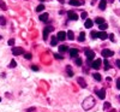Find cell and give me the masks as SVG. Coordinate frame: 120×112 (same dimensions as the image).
<instances>
[{
	"label": "cell",
	"instance_id": "cell-37",
	"mask_svg": "<svg viewBox=\"0 0 120 112\" xmlns=\"http://www.w3.org/2000/svg\"><path fill=\"white\" fill-rule=\"evenodd\" d=\"M43 40H47V37H48V33H46V32H43Z\"/></svg>",
	"mask_w": 120,
	"mask_h": 112
},
{
	"label": "cell",
	"instance_id": "cell-12",
	"mask_svg": "<svg viewBox=\"0 0 120 112\" xmlns=\"http://www.w3.org/2000/svg\"><path fill=\"white\" fill-rule=\"evenodd\" d=\"M77 82L79 83V86H81L82 88H86V83H85V80H84V78L78 77V78H77Z\"/></svg>",
	"mask_w": 120,
	"mask_h": 112
},
{
	"label": "cell",
	"instance_id": "cell-32",
	"mask_svg": "<svg viewBox=\"0 0 120 112\" xmlns=\"http://www.w3.org/2000/svg\"><path fill=\"white\" fill-rule=\"evenodd\" d=\"M108 108H111V103H105L103 110H108Z\"/></svg>",
	"mask_w": 120,
	"mask_h": 112
},
{
	"label": "cell",
	"instance_id": "cell-36",
	"mask_svg": "<svg viewBox=\"0 0 120 112\" xmlns=\"http://www.w3.org/2000/svg\"><path fill=\"white\" fill-rule=\"evenodd\" d=\"M38 66L37 65H31V70H34V71H38Z\"/></svg>",
	"mask_w": 120,
	"mask_h": 112
},
{
	"label": "cell",
	"instance_id": "cell-18",
	"mask_svg": "<svg viewBox=\"0 0 120 112\" xmlns=\"http://www.w3.org/2000/svg\"><path fill=\"white\" fill-rule=\"evenodd\" d=\"M53 30H54V27H53V25H47V27L45 28L43 32H46V33H51V32H53Z\"/></svg>",
	"mask_w": 120,
	"mask_h": 112
},
{
	"label": "cell",
	"instance_id": "cell-9",
	"mask_svg": "<svg viewBox=\"0 0 120 112\" xmlns=\"http://www.w3.org/2000/svg\"><path fill=\"white\" fill-rule=\"evenodd\" d=\"M83 4H84L83 0H70V5L72 6H81Z\"/></svg>",
	"mask_w": 120,
	"mask_h": 112
},
{
	"label": "cell",
	"instance_id": "cell-45",
	"mask_svg": "<svg viewBox=\"0 0 120 112\" xmlns=\"http://www.w3.org/2000/svg\"><path fill=\"white\" fill-rule=\"evenodd\" d=\"M1 39H3V37H1V36H0V40H1Z\"/></svg>",
	"mask_w": 120,
	"mask_h": 112
},
{
	"label": "cell",
	"instance_id": "cell-44",
	"mask_svg": "<svg viewBox=\"0 0 120 112\" xmlns=\"http://www.w3.org/2000/svg\"><path fill=\"white\" fill-rule=\"evenodd\" d=\"M109 112H116V111L115 110H112V111H109Z\"/></svg>",
	"mask_w": 120,
	"mask_h": 112
},
{
	"label": "cell",
	"instance_id": "cell-47",
	"mask_svg": "<svg viewBox=\"0 0 120 112\" xmlns=\"http://www.w3.org/2000/svg\"><path fill=\"white\" fill-rule=\"evenodd\" d=\"M0 101H1V98H0Z\"/></svg>",
	"mask_w": 120,
	"mask_h": 112
},
{
	"label": "cell",
	"instance_id": "cell-11",
	"mask_svg": "<svg viewBox=\"0 0 120 112\" xmlns=\"http://www.w3.org/2000/svg\"><path fill=\"white\" fill-rule=\"evenodd\" d=\"M97 37L101 40H106V39H108V34L106 32H100V33H97Z\"/></svg>",
	"mask_w": 120,
	"mask_h": 112
},
{
	"label": "cell",
	"instance_id": "cell-16",
	"mask_svg": "<svg viewBox=\"0 0 120 112\" xmlns=\"http://www.w3.org/2000/svg\"><path fill=\"white\" fill-rule=\"evenodd\" d=\"M48 13H42V15H40V19H41L42 22H47L48 21Z\"/></svg>",
	"mask_w": 120,
	"mask_h": 112
},
{
	"label": "cell",
	"instance_id": "cell-3",
	"mask_svg": "<svg viewBox=\"0 0 120 112\" xmlns=\"http://www.w3.org/2000/svg\"><path fill=\"white\" fill-rule=\"evenodd\" d=\"M12 53L15 56H22V54H24V49L22 47H13L12 48Z\"/></svg>",
	"mask_w": 120,
	"mask_h": 112
},
{
	"label": "cell",
	"instance_id": "cell-26",
	"mask_svg": "<svg viewBox=\"0 0 120 112\" xmlns=\"http://www.w3.org/2000/svg\"><path fill=\"white\" fill-rule=\"evenodd\" d=\"M16 66H17L16 60H15V59H12V60H11V63H10V65H8V68H16Z\"/></svg>",
	"mask_w": 120,
	"mask_h": 112
},
{
	"label": "cell",
	"instance_id": "cell-10",
	"mask_svg": "<svg viewBox=\"0 0 120 112\" xmlns=\"http://www.w3.org/2000/svg\"><path fill=\"white\" fill-rule=\"evenodd\" d=\"M70 52V56H71V58H78V53H79V51L76 49V48H71L68 51Z\"/></svg>",
	"mask_w": 120,
	"mask_h": 112
},
{
	"label": "cell",
	"instance_id": "cell-6",
	"mask_svg": "<svg viewBox=\"0 0 120 112\" xmlns=\"http://www.w3.org/2000/svg\"><path fill=\"white\" fill-rule=\"evenodd\" d=\"M95 92H96V94H97V96H98L100 99L103 100V99L106 98V90H105V89H96Z\"/></svg>",
	"mask_w": 120,
	"mask_h": 112
},
{
	"label": "cell",
	"instance_id": "cell-31",
	"mask_svg": "<svg viewBox=\"0 0 120 112\" xmlns=\"http://www.w3.org/2000/svg\"><path fill=\"white\" fill-rule=\"evenodd\" d=\"M24 58L28 59V60H30V59L33 58V56H31V53H25V54H24Z\"/></svg>",
	"mask_w": 120,
	"mask_h": 112
},
{
	"label": "cell",
	"instance_id": "cell-38",
	"mask_svg": "<svg viewBox=\"0 0 120 112\" xmlns=\"http://www.w3.org/2000/svg\"><path fill=\"white\" fill-rule=\"evenodd\" d=\"M108 37L111 39L112 41H115V39H114V35H113V34H111V35H108Z\"/></svg>",
	"mask_w": 120,
	"mask_h": 112
},
{
	"label": "cell",
	"instance_id": "cell-20",
	"mask_svg": "<svg viewBox=\"0 0 120 112\" xmlns=\"http://www.w3.org/2000/svg\"><path fill=\"white\" fill-rule=\"evenodd\" d=\"M93 76H94V78H95L96 81H98V82H100V81H101V80H102V76H101V75H100V74H97V72H95V74H93Z\"/></svg>",
	"mask_w": 120,
	"mask_h": 112
},
{
	"label": "cell",
	"instance_id": "cell-23",
	"mask_svg": "<svg viewBox=\"0 0 120 112\" xmlns=\"http://www.w3.org/2000/svg\"><path fill=\"white\" fill-rule=\"evenodd\" d=\"M5 24H6L5 17H4V16H0V25H1V27H5Z\"/></svg>",
	"mask_w": 120,
	"mask_h": 112
},
{
	"label": "cell",
	"instance_id": "cell-2",
	"mask_svg": "<svg viewBox=\"0 0 120 112\" xmlns=\"http://www.w3.org/2000/svg\"><path fill=\"white\" fill-rule=\"evenodd\" d=\"M85 54H86V58H88V63H90L95 58V52L91 51L90 48H85Z\"/></svg>",
	"mask_w": 120,
	"mask_h": 112
},
{
	"label": "cell",
	"instance_id": "cell-46",
	"mask_svg": "<svg viewBox=\"0 0 120 112\" xmlns=\"http://www.w3.org/2000/svg\"><path fill=\"white\" fill-rule=\"evenodd\" d=\"M119 100H120V95H119Z\"/></svg>",
	"mask_w": 120,
	"mask_h": 112
},
{
	"label": "cell",
	"instance_id": "cell-28",
	"mask_svg": "<svg viewBox=\"0 0 120 112\" xmlns=\"http://www.w3.org/2000/svg\"><path fill=\"white\" fill-rule=\"evenodd\" d=\"M56 41H58V39H56V37H52L51 45H52V46H56Z\"/></svg>",
	"mask_w": 120,
	"mask_h": 112
},
{
	"label": "cell",
	"instance_id": "cell-15",
	"mask_svg": "<svg viewBox=\"0 0 120 112\" xmlns=\"http://www.w3.org/2000/svg\"><path fill=\"white\" fill-rule=\"evenodd\" d=\"M66 72H67V75H68L70 77H72V76H73V70H72V68L70 66V65L66 66Z\"/></svg>",
	"mask_w": 120,
	"mask_h": 112
},
{
	"label": "cell",
	"instance_id": "cell-22",
	"mask_svg": "<svg viewBox=\"0 0 120 112\" xmlns=\"http://www.w3.org/2000/svg\"><path fill=\"white\" fill-rule=\"evenodd\" d=\"M75 64H76V65H78V66H81V65L83 64V60H82V58H76V60H75Z\"/></svg>",
	"mask_w": 120,
	"mask_h": 112
},
{
	"label": "cell",
	"instance_id": "cell-1",
	"mask_svg": "<svg viewBox=\"0 0 120 112\" xmlns=\"http://www.w3.org/2000/svg\"><path fill=\"white\" fill-rule=\"evenodd\" d=\"M94 105H95V99H94L93 96H88V98H85L84 101L82 103V106H83V108H84L85 111L90 110Z\"/></svg>",
	"mask_w": 120,
	"mask_h": 112
},
{
	"label": "cell",
	"instance_id": "cell-25",
	"mask_svg": "<svg viewBox=\"0 0 120 112\" xmlns=\"http://www.w3.org/2000/svg\"><path fill=\"white\" fill-rule=\"evenodd\" d=\"M43 10H45V6H43L42 4H40V5L36 7V11H37V12H41V11H43Z\"/></svg>",
	"mask_w": 120,
	"mask_h": 112
},
{
	"label": "cell",
	"instance_id": "cell-40",
	"mask_svg": "<svg viewBox=\"0 0 120 112\" xmlns=\"http://www.w3.org/2000/svg\"><path fill=\"white\" fill-rule=\"evenodd\" d=\"M116 88H118V89H120V78L116 81Z\"/></svg>",
	"mask_w": 120,
	"mask_h": 112
},
{
	"label": "cell",
	"instance_id": "cell-42",
	"mask_svg": "<svg viewBox=\"0 0 120 112\" xmlns=\"http://www.w3.org/2000/svg\"><path fill=\"white\" fill-rule=\"evenodd\" d=\"M31 111H35V107H30V108L26 110V112H31Z\"/></svg>",
	"mask_w": 120,
	"mask_h": 112
},
{
	"label": "cell",
	"instance_id": "cell-34",
	"mask_svg": "<svg viewBox=\"0 0 120 112\" xmlns=\"http://www.w3.org/2000/svg\"><path fill=\"white\" fill-rule=\"evenodd\" d=\"M54 57H55L56 59H63V58H64L61 54H59V53H54Z\"/></svg>",
	"mask_w": 120,
	"mask_h": 112
},
{
	"label": "cell",
	"instance_id": "cell-29",
	"mask_svg": "<svg viewBox=\"0 0 120 112\" xmlns=\"http://www.w3.org/2000/svg\"><path fill=\"white\" fill-rule=\"evenodd\" d=\"M90 36H91V39H97V32H91V34H90Z\"/></svg>",
	"mask_w": 120,
	"mask_h": 112
},
{
	"label": "cell",
	"instance_id": "cell-30",
	"mask_svg": "<svg viewBox=\"0 0 120 112\" xmlns=\"http://www.w3.org/2000/svg\"><path fill=\"white\" fill-rule=\"evenodd\" d=\"M0 6H1V8H3V10H6V8H7L6 4H5V3L3 1V0H0Z\"/></svg>",
	"mask_w": 120,
	"mask_h": 112
},
{
	"label": "cell",
	"instance_id": "cell-19",
	"mask_svg": "<svg viewBox=\"0 0 120 112\" xmlns=\"http://www.w3.org/2000/svg\"><path fill=\"white\" fill-rule=\"evenodd\" d=\"M66 34H67V39H68V40H73V39H75V35H73V32H72V30L67 32Z\"/></svg>",
	"mask_w": 120,
	"mask_h": 112
},
{
	"label": "cell",
	"instance_id": "cell-33",
	"mask_svg": "<svg viewBox=\"0 0 120 112\" xmlns=\"http://www.w3.org/2000/svg\"><path fill=\"white\" fill-rule=\"evenodd\" d=\"M100 27V29H101V30H106L107 28H108V25L106 24V23H103V24H101V25H98Z\"/></svg>",
	"mask_w": 120,
	"mask_h": 112
},
{
	"label": "cell",
	"instance_id": "cell-27",
	"mask_svg": "<svg viewBox=\"0 0 120 112\" xmlns=\"http://www.w3.org/2000/svg\"><path fill=\"white\" fill-rule=\"evenodd\" d=\"M103 64H105V70H108V69H109V63H108L107 59L103 60Z\"/></svg>",
	"mask_w": 120,
	"mask_h": 112
},
{
	"label": "cell",
	"instance_id": "cell-8",
	"mask_svg": "<svg viewBox=\"0 0 120 112\" xmlns=\"http://www.w3.org/2000/svg\"><path fill=\"white\" fill-rule=\"evenodd\" d=\"M67 15H68V18H70V19H72V21H77V19L79 18L78 15H77L76 12H73V11H68Z\"/></svg>",
	"mask_w": 120,
	"mask_h": 112
},
{
	"label": "cell",
	"instance_id": "cell-5",
	"mask_svg": "<svg viewBox=\"0 0 120 112\" xmlns=\"http://www.w3.org/2000/svg\"><path fill=\"white\" fill-rule=\"evenodd\" d=\"M101 64H102L101 59H96V60H94V62H91V68L95 69V70H97V69L101 68Z\"/></svg>",
	"mask_w": 120,
	"mask_h": 112
},
{
	"label": "cell",
	"instance_id": "cell-39",
	"mask_svg": "<svg viewBox=\"0 0 120 112\" xmlns=\"http://www.w3.org/2000/svg\"><path fill=\"white\" fill-rule=\"evenodd\" d=\"M86 16H88V13H86V12H82V18H83V19H85V18H86Z\"/></svg>",
	"mask_w": 120,
	"mask_h": 112
},
{
	"label": "cell",
	"instance_id": "cell-43",
	"mask_svg": "<svg viewBox=\"0 0 120 112\" xmlns=\"http://www.w3.org/2000/svg\"><path fill=\"white\" fill-rule=\"evenodd\" d=\"M95 1H96V0H93V1H91V4H95Z\"/></svg>",
	"mask_w": 120,
	"mask_h": 112
},
{
	"label": "cell",
	"instance_id": "cell-24",
	"mask_svg": "<svg viewBox=\"0 0 120 112\" xmlns=\"http://www.w3.org/2000/svg\"><path fill=\"white\" fill-rule=\"evenodd\" d=\"M84 40H85V34H84V33H81V35L78 36V41H79V42H83Z\"/></svg>",
	"mask_w": 120,
	"mask_h": 112
},
{
	"label": "cell",
	"instance_id": "cell-41",
	"mask_svg": "<svg viewBox=\"0 0 120 112\" xmlns=\"http://www.w3.org/2000/svg\"><path fill=\"white\" fill-rule=\"evenodd\" d=\"M115 64H116V66L120 69V59H118V60H116V62H115Z\"/></svg>",
	"mask_w": 120,
	"mask_h": 112
},
{
	"label": "cell",
	"instance_id": "cell-13",
	"mask_svg": "<svg viewBox=\"0 0 120 112\" xmlns=\"http://www.w3.org/2000/svg\"><path fill=\"white\" fill-rule=\"evenodd\" d=\"M93 24H94V22L91 21V19H86L85 23H84V27H85L86 29H90V28L93 27Z\"/></svg>",
	"mask_w": 120,
	"mask_h": 112
},
{
	"label": "cell",
	"instance_id": "cell-14",
	"mask_svg": "<svg viewBox=\"0 0 120 112\" xmlns=\"http://www.w3.org/2000/svg\"><path fill=\"white\" fill-rule=\"evenodd\" d=\"M106 5H107V0H100V4H98L100 10H105L106 8Z\"/></svg>",
	"mask_w": 120,
	"mask_h": 112
},
{
	"label": "cell",
	"instance_id": "cell-4",
	"mask_svg": "<svg viewBox=\"0 0 120 112\" xmlns=\"http://www.w3.org/2000/svg\"><path fill=\"white\" fill-rule=\"evenodd\" d=\"M101 54H102L105 58H108V57H112V56L114 54V52H113V51H111V49H108V48H105V49H102Z\"/></svg>",
	"mask_w": 120,
	"mask_h": 112
},
{
	"label": "cell",
	"instance_id": "cell-21",
	"mask_svg": "<svg viewBox=\"0 0 120 112\" xmlns=\"http://www.w3.org/2000/svg\"><path fill=\"white\" fill-rule=\"evenodd\" d=\"M95 22H96L98 25H101V24H103V23H105V19H103V18H100V17H97V18L95 19Z\"/></svg>",
	"mask_w": 120,
	"mask_h": 112
},
{
	"label": "cell",
	"instance_id": "cell-7",
	"mask_svg": "<svg viewBox=\"0 0 120 112\" xmlns=\"http://www.w3.org/2000/svg\"><path fill=\"white\" fill-rule=\"evenodd\" d=\"M66 37H67V34L65 32H59L58 33V36H56V39L59 40V41H64Z\"/></svg>",
	"mask_w": 120,
	"mask_h": 112
},
{
	"label": "cell",
	"instance_id": "cell-35",
	"mask_svg": "<svg viewBox=\"0 0 120 112\" xmlns=\"http://www.w3.org/2000/svg\"><path fill=\"white\" fill-rule=\"evenodd\" d=\"M13 44H15V39H10L8 40V45L10 46H13Z\"/></svg>",
	"mask_w": 120,
	"mask_h": 112
},
{
	"label": "cell",
	"instance_id": "cell-17",
	"mask_svg": "<svg viewBox=\"0 0 120 112\" xmlns=\"http://www.w3.org/2000/svg\"><path fill=\"white\" fill-rule=\"evenodd\" d=\"M66 51H68V47H67L66 45H61V46H59V52L64 53V52H66Z\"/></svg>",
	"mask_w": 120,
	"mask_h": 112
}]
</instances>
